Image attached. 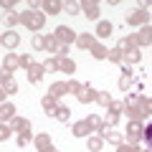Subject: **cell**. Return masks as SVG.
<instances>
[{
  "label": "cell",
  "mask_w": 152,
  "mask_h": 152,
  "mask_svg": "<svg viewBox=\"0 0 152 152\" xmlns=\"http://www.w3.org/2000/svg\"><path fill=\"white\" fill-rule=\"evenodd\" d=\"M102 132H104V140H107V142H112V145H119V142H122V137L117 134V132H112V124L102 127Z\"/></svg>",
  "instance_id": "5b68a950"
},
{
  "label": "cell",
  "mask_w": 152,
  "mask_h": 152,
  "mask_svg": "<svg viewBox=\"0 0 152 152\" xmlns=\"http://www.w3.org/2000/svg\"><path fill=\"white\" fill-rule=\"evenodd\" d=\"M134 43H137V38H122L117 48H119V51H124V53H129V51H134Z\"/></svg>",
  "instance_id": "52a82bcc"
},
{
  "label": "cell",
  "mask_w": 152,
  "mask_h": 152,
  "mask_svg": "<svg viewBox=\"0 0 152 152\" xmlns=\"http://www.w3.org/2000/svg\"><path fill=\"white\" fill-rule=\"evenodd\" d=\"M86 145H89V150H94V152H96V150H102V140H96V137H91V140H89Z\"/></svg>",
  "instance_id": "d4e9b609"
},
{
  "label": "cell",
  "mask_w": 152,
  "mask_h": 152,
  "mask_svg": "<svg viewBox=\"0 0 152 152\" xmlns=\"http://www.w3.org/2000/svg\"><path fill=\"white\" fill-rule=\"evenodd\" d=\"M119 152H140V150H137L134 145H122V147H119Z\"/></svg>",
  "instance_id": "1f68e13d"
},
{
  "label": "cell",
  "mask_w": 152,
  "mask_h": 152,
  "mask_svg": "<svg viewBox=\"0 0 152 152\" xmlns=\"http://www.w3.org/2000/svg\"><path fill=\"white\" fill-rule=\"evenodd\" d=\"M147 18H150V15H147L145 10H137V13H129V18H127V20H129L132 26H137V23H145Z\"/></svg>",
  "instance_id": "ba28073f"
},
{
  "label": "cell",
  "mask_w": 152,
  "mask_h": 152,
  "mask_svg": "<svg viewBox=\"0 0 152 152\" xmlns=\"http://www.w3.org/2000/svg\"><path fill=\"white\" fill-rule=\"evenodd\" d=\"M43 152H56V150H53V147H51V150H43Z\"/></svg>",
  "instance_id": "f35d334b"
},
{
  "label": "cell",
  "mask_w": 152,
  "mask_h": 152,
  "mask_svg": "<svg viewBox=\"0 0 152 152\" xmlns=\"http://www.w3.org/2000/svg\"><path fill=\"white\" fill-rule=\"evenodd\" d=\"M36 145L38 147H41V150H51V140H48V137H46V134H41V137H36Z\"/></svg>",
  "instance_id": "603a6c76"
},
{
  "label": "cell",
  "mask_w": 152,
  "mask_h": 152,
  "mask_svg": "<svg viewBox=\"0 0 152 152\" xmlns=\"http://www.w3.org/2000/svg\"><path fill=\"white\" fill-rule=\"evenodd\" d=\"M18 64H23V58H15V56H8V58L3 61V69H5V71H13Z\"/></svg>",
  "instance_id": "5bb4252c"
},
{
  "label": "cell",
  "mask_w": 152,
  "mask_h": 152,
  "mask_svg": "<svg viewBox=\"0 0 152 152\" xmlns=\"http://www.w3.org/2000/svg\"><path fill=\"white\" fill-rule=\"evenodd\" d=\"M13 112H15V109H13L10 104H5V107H3V112H0V114H3V119H8V117H13Z\"/></svg>",
  "instance_id": "83f0119b"
},
{
  "label": "cell",
  "mask_w": 152,
  "mask_h": 152,
  "mask_svg": "<svg viewBox=\"0 0 152 152\" xmlns=\"http://www.w3.org/2000/svg\"><path fill=\"white\" fill-rule=\"evenodd\" d=\"M43 69H46V71H56V69H58V61L48 58V61H46V64H43Z\"/></svg>",
  "instance_id": "4316f807"
},
{
  "label": "cell",
  "mask_w": 152,
  "mask_h": 152,
  "mask_svg": "<svg viewBox=\"0 0 152 152\" xmlns=\"http://www.w3.org/2000/svg\"><path fill=\"white\" fill-rule=\"evenodd\" d=\"M96 99H99L102 104H112V102H109V96H107V94H96Z\"/></svg>",
  "instance_id": "8d00e7d4"
},
{
  "label": "cell",
  "mask_w": 152,
  "mask_h": 152,
  "mask_svg": "<svg viewBox=\"0 0 152 152\" xmlns=\"http://www.w3.org/2000/svg\"><path fill=\"white\" fill-rule=\"evenodd\" d=\"M142 134H145V127H142L140 124V122H134V119H132L129 122V124H127V140H129L132 142V145H134V142L137 140H140V137Z\"/></svg>",
  "instance_id": "7a4b0ae2"
},
{
  "label": "cell",
  "mask_w": 152,
  "mask_h": 152,
  "mask_svg": "<svg viewBox=\"0 0 152 152\" xmlns=\"http://www.w3.org/2000/svg\"><path fill=\"white\" fill-rule=\"evenodd\" d=\"M109 58H112V61H119L122 56H119V51H112V53H109Z\"/></svg>",
  "instance_id": "74e56055"
},
{
  "label": "cell",
  "mask_w": 152,
  "mask_h": 152,
  "mask_svg": "<svg viewBox=\"0 0 152 152\" xmlns=\"http://www.w3.org/2000/svg\"><path fill=\"white\" fill-rule=\"evenodd\" d=\"M33 46H36V48H46V38L36 36V38H33Z\"/></svg>",
  "instance_id": "f546056e"
},
{
  "label": "cell",
  "mask_w": 152,
  "mask_h": 152,
  "mask_svg": "<svg viewBox=\"0 0 152 152\" xmlns=\"http://www.w3.org/2000/svg\"><path fill=\"white\" fill-rule=\"evenodd\" d=\"M15 89H18V84L13 81V79H8V76H5V79H3V94H13Z\"/></svg>",
  "instance_id": "2e32d148"
},
{
  "label": "cell",
  "mask_w": 152,
  "mask_h": 152,
  "mask_svg": "<svg viewBox=\"0 0 152 152\" xmlns=\"http://www.w3.org/2000/svg\"><path fill=\"white\" fill-rule=\"evenodd\" d=\"M66 13H71V15H74V13H76V3H66Z\"/></svg>",
  "instance_id": "e575fe53"
},
{
  "label": "cell",
  "mask_w": 152,
  "mask_h": 152,
  "mask_svg": "<svg viewBox=\"0 0 152 152\" xmlns=\"http://www.w3.org/2000/svg\"><path fill=\"white\" fill-rule=\"evenodd\" d=\"M142 107H145V112L150 114L152 112V99H142Z\"/></svg>",
  "instance_id": "836d02e7"
},
{
  "label": "cell",
  "mask_w": 152,
  "mask_h": 152,
  "mask_svg": "<svg viewBox=\"0 0 152 152\" xmlns=\"http://www.w3.org/2000/svg\"><path fill=\"white\" fill-rule=\"evenodd\" d=\"M43 8L51 13V15H56V13H58V8H61V3H56V0H48V3H43Z\"/></svg>",
  "instance_id": "44dd1931"
},
{
  "label": "cell",
  "mask_w": 152,
  "mask_h": 152,
  "mask_svg": "<svg viewBox=\"0 0 152 152\" xmlns=\"http://www.w3.org/2000/svg\"><path fill=\"white\" fill-rule=\"evenodd\" d=\"M43 109H46V114H56V112H58L56 99H53V96H46V99H43Z\"/></svg>",
  "instance_id": "4fadbf2b"
},
{
  "label": "cell",
  "mask_w": 152,
  "mask_h": 152,
  "mask_svg": "<svg viewBox=\"0 0 152 152\" xmlns=\"http://www.w3.org/2000/svg\"><path fill=\"white\" fill-rule=\"evenodd\" d=\"M58 69L66 71V74H71V71L76 69V64H74V61H69V58H61V61H58Z\"/></svg>",
  "instance_id": "d6986e66"
},
{
  "label": "cell",
  "mask_w": 152,
  "mask_h": 152,
  "mask_svg": "<svg viewBox=\"0 0 152 152\" xmlns=\"http://www.w3.org/2000/svg\"><path fill=\"white\" fill-rule=\"evenodd\" d=\"M56 119L69 122V109H66V107H58V112H56Z\"/></svg>",
  "instance_id": "cb8c5ba5"
},
{
  "label": "cell",
  "mask_w": 152,
  "mask_h": 152,
  "mask_svg": "<svg viewBox=\"0 0 152 152\" xmlns=\"http://www.w3.org/2000/svg\"><path fill=\"white\" fill-rule=\"evenodd\" d=\"M86 124L91 127V129H99V127H102V122H99V117H89V119H86Z\"/></svg>",
  "instance_id": "484cf974"
},
{
  "label": "cell",
  "mask_w": 152,
  "mask_h": 152,
  "mask_svg": "<svg viewBox=\"0 0 152 152\" xmlns=\"http://www.w3.org/2000/svg\"><path fill=\"white\" fill-rule=\"evenodd\" d=\"M56 41H61V46H66V43H74V41H79V38L74 36V31H69L66 26H61V28H56Z\"/></svg>",
  "instance_id": "3957f363"
},
{
  "label": "cell",
  "mask_w": 152,
  "mask_h": 152,
  "mask_svg": "<svg viewBox=\"0 0 152 152\" xmlns=\"http://www.w3.org/2000/svg\"><path fill=\"white\" fill-rule=\"evenodd\" d=\"M13 129H20L23 134H28V132H31V122H26V119H15V122H13Z\"/></svg>",
  "instance_id": "9a60e30c"
},
{
  "label": "cell",
  "mask_w": 152,
  "mask_h": 152,
  "mask_svg": "<svg viewBox=\"0 0 152 152\" xmlns=\"http://www.w3.org/2000/svg\"><path fill=\"white\" fill-rule=\"evenodd\" d=\"M89 129H91V127H89L86 122H79V124H74V134H76V137H84Z\"/></svg>",
  "instance_id": "ac0fdd59"
},
{
  "label": "cell",
  "mask_w": 152,
  "mask_h": 152,
  "mask_svg": "<svg viewBox=\"0 0 152 152\" xmlns=\"http://www.w3.org/2000/svg\"><path fill=\"white\" fill-rule=\"evenodd\" d=\"M18 41H20V38H18V33H5V36H3V46H5V48L18 46Z\"/></svg>",
  "instance_id": "9c48e42d"
},
{
  "label": "cell",
  "mask_w": 152,
  "mask_h": 152,
  "mask_svg": "<svg viewBox=\"0 0 152 152\" xmlns=\"http://www.w3.org/2000/svg\"><path fill=\"white\" fill-rule=\"evenodd\" d=\"M79 89H81V84H76V81L69 84V91H76V94H79Z\"/></svg>",
  "instance_id": "d590c367"
},
{
  "label": "cell",
  "mask_w": 152,
  "mask_h": 152,
  "mask_svg": "<svg viewBox=\"0 0 152 152\" xmlns=\"http://www.w3.org/2000/svg\"><path fill=\"white\" fill-rule=\"evenodd\" d=\"M124 56H127V61H132V64L140 61V51H129V53H124Z\"/></svg>",
  "instance_id": "f1b7e54d"
},
{
  "label": "cell",
  "mask_w": 152,
  "mask_h": 152,
  "mask_svg": "<svg viewBox=\"0 0 152 152\" xmlns=\"http://www.w3.org/2000/svg\"><path fill=\"white\" fill-rule=\"evenodd\" d=\"M84 13L89 18H99V3H84Z\"/></svg>",
  "instance_id": "7c38bea8"
},
{
  "label": "cell",
  "mask_w": 152,
  "mask_h": 152,
  "mask_svg": "<svg viewBox=\"0 0 152 152\" xmlns=\"http://www.w3.org/2000/svg\"><path fill=\"white\" fill-rule=\"evenodd\" d=\"M142 137H145V140L150 142V147H152V124H147V127H145V134H142Z\"/></svg>",
  "instance_id": "4dcf8cb0"
},
{
  "label": "cell",
  "mask_w": 152,
  "mask_h": 152,
  "mask_svg": "<svg viewBox=\"0 0 152 152\" xmlns=\"http://www.w3.org/2000/svg\"><path fill=\"white\" fill-rule=\"evenodd\" d=\"M107 119H109V124H117V119H119V114H117V112H109V117H107Z\"/></svg>",
  "instance_id": "d6a6232c"
},
{
  "label": "cell",
  "mask_w": 152,
  "mask_h": 152,
  "mask_svg": "<svg viewBox=\"0 0 152 152\" xmlns=\"http://www.w3.org/2000/svg\"><path fill=\"white\" fill-rule=\"evenodd\" d=\"M43 66H38V64H31V66H28V79H31V81L33 84H38V81H41V79H43Z\"/></svg>",
  "instance_id": "277c9868"
},
{
  "label": "cell",
  "mask_w": 152,
  "mask_h": 152,
  "mask_svg": "<svg viewBox=\"0 0 152 152\" xmlns=\"http://www.w3.org/2000/svg\"><path fill=\"white\" fill-rule=\"evenodd\" d=\"M79 46H81V48H91V46H94V38L91 36H79Z\"/></svg>",
  "instance_id": "7402d4cb"
},
{
  "label": "cell",
  "mask_w": 152,
  "mask_h": 152,
  "mask_svg": "<svg viewBox=\"0 0 152 152\" xmlns=\"http://www.w3.org/2000/svg\"><path fill=\"white\" fill-rule=\"evenodd\" d=\"M91 53L96 56V58H107V56H109V53H107V48H104V46H99V43H94V46H91Z\"/></svg>",
  "instance_id": "ffe728a7"
},
{
  "label": "cell",
  "mask_w": 152,
  "mask_h": 152,
  "mask_svg": "<svg viewBox=\"0 0 152 152\" xmlns=\"http://www.w3.org/2000/svg\"><path fill=\"white\" fill-rule=\"evenodd\" d=\"M76 96H79V102H84V104H86V102H91V99H96V94H94L89 86H81Z\"/></svg>",
  "instance_id": "8992f818"
},
{
  "label": "cell",
  "mask_w": 152,
  "mask_h": 152,
  "mask_svg": "<svg viewBox=\"0 0 152 152\" xmlns=\"http://www.w3.org/2000/svg\"><path fill=\"white\" fill-rule=\"evenodd\" d=\"M66 91H69V84H53V86H51V96H53V99L64 96Z\"/></svg>",
  "instance_id": "8fae6325"
},
{
  "label": "cell",
  "mask_w": 152,
  "mask_h": 152,
  "mask_svg": "<svg viewBox=\"0 0 152 152\" xmlns=\"http://www.w3.org/2000/svg\"><path fill=\"white\" fill-rule=\"evenodd\" d=\"M137 43H142V46L152 43V28H142V33L137 36Z\"/></svg>",
  "instance_id": "30bf717a"
},
{
  "label": "cell",
  "mask_w": 152,
  "mask_h": 152,
  "mask_svg": "<svg viewBox=\"0 0 152 152\" xmlns=\"http://www.w3.org/2000/svg\"><path fill=\"white\" fill-rule=\"evenodd\" d=\"M20 20L26 23L28 28H33V31L43 28V15H41V13H36V10H31V13H23V15H20Z\"/></svg>",
  "instance_id": "6da1fadb"
},
{
  "label": "cell",
  "mask_w": 152,
  "mask_h": 152,
  "mask_svg": "<svg viewBox=\"0 0 152 152\" xmlns=\"http://www.w3.org/2000/svg\"><path fill=\"white\" fill-rule=\"evenodd\" d=\"M96 33H99L102 38H107L109 33H112V23H109V20H102V23H99V28H96Z\"/></svg>",
  "instance_id": "e0dca14e"
}]
</instances>
